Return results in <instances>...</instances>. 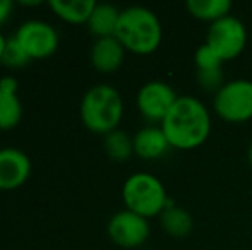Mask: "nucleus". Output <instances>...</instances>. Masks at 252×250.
Returning a JSON list of instances; mask_svg holds the SVG:
<instances>
[{"label": "nucleus", "instance_id": "14", "mask_svg": "<svg viewBox=\"0 0 252 250\" xmlns=\"http://www.w3.org/2000/svg\"><path fill=\"white\" fill-rule=\"evenodd\" d=\"M48 7L57 17L70 24H88L96 2L94 0H50Z\"/></svg>", "mask_w": 252, "mask_h": 250}, {"label": "nucleus", "instance_id": "13", "mask_svg": "<svg viewBox=\"0 0 252 250\" xmlns=\"http://www.w3.org/2000/svg\"><path fill=\"white\" fill-rule=\"evenodd\" d=\"M132 140L134 154H137L143 160H158V158H163L165 154H168V151L172 149L161 127H143L141 130H137Z\"/></svg>", "mask_w": 252, "mask_h": 250}, {"label": "nucleus", "instance_id": "24", "mask_svg": "<svg viewBox=\"0 0 252 250\" xmlns=\"http://www.w3.org/2000/svg\"><path fill=\"white\" fill-rule=\"evenodd\" d=\"M247 158H249V163H251V167H252V144L249 146V153H247Z\"/></svg>", "mask_w": 252, "mask_h": 250}, {"label": "nucleus", "instance_id": "8", "mask_svg": "<svg viewBox=\"0 0 252 250\" xmlns=\"http://www.w3.org/2000/svg\"><path fill=\"white\" fill-rule=\"evenodd\" d=\"M150 223L141 214L124 209L115 213L106 224L110 240L122 249H137L150 237Z\"/></svg>", "mask_w": 252, "mask_h": 250}, {"label": "nucleus", "instance_id": "2", "mask_svg": "<svg viewBox=\"0 0 252 250\" xmlns=\"http://www.w3.org/2000/svg\"><path fill=\"white\" fill-rule=\"evenodd\" d=\"M161 24L153 10L132 5L120 10L115 38L136 55H150L161 43Z\"/></svg>", "mask_w": 252, "mask_h": 250}, {"label": "nucleus", "instance_id": "15", "mask_svg": "<svg viewBox=\"0 0 252 250\" xmlns=\"http://www.w3.org/2000/svg\"><path fill=\"white\" fill-rule=\"evenodd\" d=\"M120 10L112 3H96L90 21H88V29L91 34L98 38L115 36L117 26H119Z\"/></svg>", "mask_w": 252, "mask_h": 250}, {"label": "nucleus", "instance_id": "18", "mask_svg": "<svg viewBox=\"0 0 252 250\" xmlns=\"http://www.w3.org/2000/svg\"><path fill=\"white\" fill-rule=\"evenodd\" d=\"M103 147L106 154L115 161H126L134 154V140L124 130L117 129L103 137Z\"/></svg>", "mask_w": 252, "mask_h": 250}, {"label": "nucleus", "instance_id": "22", "mask_svg": "<svg viewBox=\"0 0 252 250\" xmlns=\"http://www.w3.org/2000/svg\"><path fill=\"white\" fill-rule=\"evenodd\" d=\"M12 2L10 0H0V26L7 23V19L12 14Z\"/></svg>", "mask_w": 252, "mask_h": 250}, {"label": "nucleus", "instance_id": "12", "mask_svg": "<svg viewBox=\"0 0 252 250\" xmlns=\"http://www.w3.org/2000/svg\"><path fill=\"white\" fill-rule=\"evenodd\" d=\"M126 57V48L115 36L98 38L91 48V63L98 72L112 74L120 69Z\"/></svg>", "mask_w": 252, "mask_h": 250}, {"label": "nucleus", "instance_id": "21", "mask_svg": "<svg viewBox=\"0 0 252 250\" xmlns=\"http://www.w3.org/2000/svg\"><path fill=\"white\" fill-rule=\"evenodd\" d=\"M194 62H196V70L215 69V67H221V63H223L221 58H220L206 43L197 48L196 55H194Z\"/></svg>", "mask_w": 252, "mask_h": 250}, {"label": "nucleus", "instance_id": "4", "mask_svg": "<svg viewBox=\"0 0 252 250\" xmlns=\"http://www.w3.org/2000/svg\"><path fill=\"white\" fill-rule=\"evenodd\" d=\"M122 199L126 209L141 214L143 218L159 216L168 206L166 190L155 175L139 171L130 175L122 187Z\"/></svg>", "mask_w": 252, "mask_h": 250}, {"label": "nucleus", "instance_id": "17", "mask_svg": "<svg viewBox=\"0 0 252 250\" xmlns=\"http://www.w3.org/2000/svg\"><path fill=\"white\" fill-rule=\"evenodd\" d=\"M187 10L196 19L209 21L213 24L230 16L232 2L230 0H187Z\"/></svg>", "mask_w": 252, "mask_h": 250}, {"label": "nucleus", "instance_id": "16", "mask_svg": "<svg viewBox=\"0 0 252 250\" xmlns=\"http://www.w3.org/2000/svg\"><path fill=\"white\" fill-rule=\"evenodd\" d=\"M159 223L170 237L175 238L187 237L194 230V220L189 214V211H186L184 207L170 206V204L159 214Z\"/></svg>", "mask_w": 252, "mask_h": 250}, {"label": "nucleus", "instance_id": "11", "mask_svg": "<svg viewBox=\"0 0 252 250\" xmlns=\"http://www.w3.org/2000/svg\"><path fill=\"white\" fill-rule=\"evenodd\" d=\"M23 120V103L17 96V81L12 76L0 79V130L16 129Z\"/></svg>", "mask_w": 252, "mask_h": 250}, {"label": "nucleus", "instance_id": "1", "mask_svg": "<svg viewBox=\"0 0 252 250\" xmlns=\"http://www.w3.org/2000/svg\"><path fill=\"white\" fill-rule=\"evenodd\" d=\"M159 127L170 146L187 151L206 142L211 132V117L204 103L197 98L179 96Z\"/></svg>", "mask_w": 252, "mask_h": 250}, {"label": "nucleus", "instance_id": "5", "mask_svg": "<svg viewBox=\"0 0 252 250\" xmlns=\"http://www.w3.org/2000/svg\"><path fill=\"white\" fill-rule=\"evenodd\" d=\"M215 111L220 118L232 124H240L252 118V81L235 79L215 94Z\"/></svg>", "mask_w": 252, "mask_h": 250}, {"label": "nucleus", "instance_id": "19", "mask_svg": "<svg viewBox=\"0 0 252 250\" xmlns=\"http://www.w3.org/2000/svg\"><path fill=\"white\" fill-rule=\"evenodd\" d=\"M31 62V58L28 57L26 52L21 48V45L17 43V40L14 36L7 38L5 48L2 54V65L9 67V69H23L24 65Z\"/></svg>", "mask_w": 252, "mask_h": 250}, {"label": "nucleus", "instance_id": "10", "mask_svg": "<svg viewBox=\"0 0 252 250\" xmlns=\"http://www.w3.org/2000/svg\"><path fill=\"white\" fill-rule=\"evenodd\" d=\"M31 175V161L24 151L17 147L0 149V190H14L24 184Z\"/></svg>", "mask_w": 252, "mask_h": 250}, {"label": "nucleus", "instance_id": "20", "mask_svg": "<svg viewBox=\"0 0 252 250\" xmlns=\"http://www.w3.org/2000/svg\"><path fill=\"white\" fill-rule=\"evenodd\" d=\"M197 72V83L204 91H215L218 93L225 83V76H223V69L221 67H215V69H199Z\"/></svg>", "mask_w": 252, "mask_h": 250}, {"label": "nucleus", "instance_id": "6", "mask_svg": "<svg viewBox=\"0 0 252 250\" xmlns=\"http://www.w3.org/2000/svg\"><path fill=\"white\" fill-rule=\"evenodd\" d=\"M247 43V29L235 16H226L209 26L206 45L223 62L233 60L244 52Z\"/></svg>", "mask_w": 252, "mask_h": 250}, {"label": "nucleus", "instance_id": "3", "mask_svg": "<svg viewBox=\"0 0 252 250\" xmlns=\"http://www.w3.org/2000/svg\"><path fill=\"white\" fill-rule=\"evenodd\" d=\"M84 127L94 134L106 136L119 129L124 115V101L120 93L108 84H98L86 91L79 108Z\"/></svg>", "mask_w": 252, "mask_h": 250}, {"label": "nucleus", "instance_id": "7", "mask_svg": "<svg viewBox=\"0 0 252 250\" xmlns=\"http://www.w3.org/2000/svg\"><path fill=\"white\" fill-rule=\"evenodd\" d=\"M14 38L31 60L50 58L59 48V33L45 21L31 19L19 26Z\"/></svg>", "mask_w": 252, "mask_h": 250}, {"label": "nucleus", "instance_id": "9", "mask_svg": "<svg viewBox=\"0 0 252 250\" xmlns=\"http://www.w3.org/2000/svg\"><path fill=\"white\" fill-rule=\"evenodd\" d=\"M177 93L165 81H150L137 93V108L151 124H161L177 101Z\"/></svg>", "mask_w": 252, "mask_h": 250}, {"label": "nucleus", "instance_id": "23", "mask_svg": "<svg viewBox=\"0 0 252 250\" xmlns=\"http://www.w3.org/2000/svg\"><path fill=\"white\" fill-rule=\"evenodd\" d=\"M5 41H7V38H3V34L0 33V62H2V54H3V48H5Z\"/></svg>", "mask_w": 252, "mask_h": 250}]
</instances>
